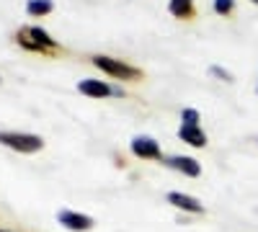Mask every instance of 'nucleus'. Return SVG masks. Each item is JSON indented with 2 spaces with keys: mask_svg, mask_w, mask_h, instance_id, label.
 I'll return each instance as SVG.
<instances>
[{
  "mask_svg": "<svg viewBox=\"0 0 258 232\" xmlns=\"http://www.w3.org/2000/svg\"><path fill=\"white\" fill-rule=\"evenodd\" d=\"M163 163H165L168 168H173V171L188 176V178H199V176H202V165H199V160H194V158L170 155V158H163Z\"/></svg>",
  "mask_w": 258,
  "mask_h": 232,
  "instance_id": "obj_6",
  "label": "nucleus"
},
{
  "mask_svg": "<svg viewBox=\"0 0 258 232\" xmlns=\"http://www.w3.org/2000/svg\"><path fill=\"white\" fill-rule=\"evenodd\" d=\"M52 8H54L52 0H29V3H26V13L34 16V18H41V16L52 13Z\"/></svg>",
  "mask_w": 258,
  "mask_h": 232,
  "instance_id": "obj_11",
  "label": "nucleus"
},
{
  "mask_svg": "<svg viewBox=\"0 0 258 232\" xmlns=\"http://www.w3.org/2000/svg\"><path fill=\"white\" fill-rule=\"evenodd\" d=\"M199 119H202V116H199L197 109H183V111H181V121H183L186 126H199Z\"/></svg>",
  "mask_w": 258,
  "mask_h": 232,
  "instance_id": "obj_12",
  "label": "nucleus"
},
{
  "mask_svg": "<svg viewBox=\"0 0 258 232\" xmlns=\"http://www.w3.org/2000/svg\"><path fill=\"white\" fill-rule=\"evenodd\" d=\"M0 144L11 147L16 152L31 155V152H39L44 147V139L39 134H26V132H0Z\"/></svg>",
  "mask_w": 258,
  "mask_h": 232,
  "instance_id": "obj_2",
  "label": "nucleus"
},
{
  "mask_svg": "<svg viewBox=\"0 0 258 232\" xmlns=\"http://www.w3.org/2000/svg\"><path fill=\"white\" fill-rule=\"evenodd\" d=\"M93 67H98L101 72L111 75V78H116V80H140V78H142V72H140L137 67H132V65H126L124 59L103 57V54L93 57Z\"/></svg>",
  "mask_w": 258,
  "mask_h": 232,
  "instance_id": "obj_1",
  "label": "nucleus"
},
{
  "mask_svg": "<svg viewBox=\"0 0 258 232\" xmlns=\"http://www.w3.org/2000/svg\"><path fill=\"white\" fill-rule=\"evenodd\" d=\"M178 137H181L186 144H191V147H204V144H207V134L202 132V126H186V124H181Z\"/></svg>",
  "mask_w": 258,
  "mask_h": 232,
  "instance_id": "obj_9",
  "label": "nucleus"
},
{
  "mask_svg": "<svg viewBox=\"0 0 258 232\" xmlns=\"http://www.w3.org/2000/svg\"><path fill=\"white\" fill-rule=\"evenodd\" d=\"M168 11L176 18H191L194 16V0H170Z\"/></svg>",
  "mask_w": 258,
  "mask_h": 232,
  "instance_id": "obj_10",
  "label": "nucleus"
},
{
  "mask_svg": "<svg viewBox=\"0 0 258 232\" xmlns=\"http://www.w3.org/2000/svg\"><path fill=\"white\" fill-rule=\"evenodd\" d=\"M253 3H255V6H258V0H253Z\"/></svg>",
  "mask_w": 258,
  "mask_h": 232,
  "instance_id": "obj_15",
  "label": "nucleus"
},
{
  "mask_svg": "<svg viewBox=\"0 0 258 232\" xmlns=\"http://www.w3.org/2000/svg\"><path fill=\"white\" fill-rule=\"evenodd\" d=\"M16 39H18L21 47H26L31 52H52V49H57V41L39 26H29L24 31H18Z\"/></svg>",
  "mask_w": 258,
  "mask_h": 232,
  "instance_id": "obj_3",
  "label": "nucleus"
},
{
  "mask_svg": "<svg viewBox=\"0 0 258 232\" xmlns=\"http://www.w3.org/2000/svg\"><path fill=\"white\" fill-rule=\"evenodd\" d=\"M209 72H212V75H217V78H220V80H225V83H232V72L222 70L220 65H212V67H209Z\"/></svg>",
  "mask_w": 258,
  "mask_h": 232,
  "instance_id": "obj_14",
  "label": "nucleus"
},
{
  "mask_svg": "<svg viewBox=\"0 0 258 232\" xmlns=\"http://www.w3.org/2000/svg\"><path fill=\"white\" fill-rule=\"evenodd\" d=\"M232 8H235V0H214V11L220 16H227Z\"/></svg>",
  "mask_w": 258,
  "mask_h": 232,
  "instance_id": "obj_13",
  "label": "nucleus"
},
{
  "mask_svg": "<svg viewBox=\"0 0 258 232\" xmlns=\"http://www.w3.org/2000/svg\"><path fill=\"white\" fill-rule=\"evenodd\" d=\"M132 152L140 158V160H163V152H160V144L153 139V137H135L132 139Z\"/></svg>",
  "mask_w": 258,
  "mask_h": 232,
  "instance_id": "obj_5",
  "label": "nucleus"
},
{
  "mask_svg": "<svg viewBox=\"0 0 258 232\" xmlns=\"http://www.w3.org/2000/svg\"><path fill=\"white\" fill-rule=\"evenodd\" d=\"M57 219H59L62 227H68L70 232H88V229H93V219L88 214L73 212V209H59Z\"/></svg>",
  "mask_w": 258,
  "mask_h": 232,
  "instance_id": "obj_4",
  "label": "nucleus"
},
{
  "mask_svg": "<svg viewBox=\"0 0 258 232\" xmlns=\"http://www.w3.org/2000/svg\"><path fill=\"white\" fill-rule=\"evenodd\" d=\"M0 232H6V229H0Z\"/></svg>",
  "mask_w": 258,
  "mask_h": 232,
  "instance_id": "obj_16",
  "label": "nucleus"
},
{
  "mask_svg": "<svg viewBox=\"0 0 258 232\" xmlns=\"http://www.w3.org/2000/svg\"><path fill=\"white\" fill-rule=\"evenodd\" d=\"M78 91L88 98H109L111 96V86L103 80H93V78H85L78 83Z\"/></svg>",
  "mask_w": 258,
  "mask_h": 232,
  "instance_id": "obj_7",
  "label": "nucleus"
},
{
  "mask_svg": "<svg viewBox=\"0 0 258 232\" xmlns=\"http://www.w3.org/2000/svg\"><path fill=\"white\" fill-rule=\"evenodd\" d=\"M168 204H173L176 209H181V212H191V214H202L204 206L199 199L194 196H186V194H178V191H170L168 194Z\"/></svg>",
  "mask_w": 258,
  "mask_h": 232,
  "instance_id": "obj_8",
  "label": "nucleus"
}]
</instances>
